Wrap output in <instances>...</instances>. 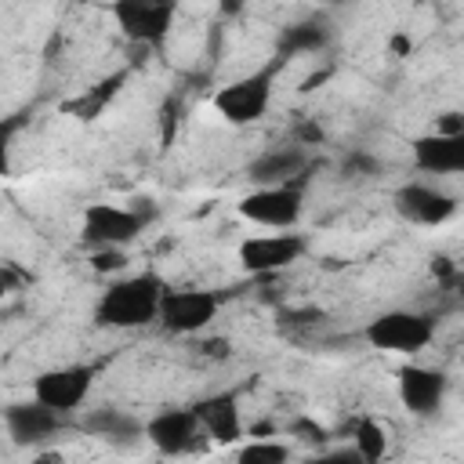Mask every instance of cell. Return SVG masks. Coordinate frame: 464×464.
I'll list each match as a JSON object with an SVG mask.
<instances>
[{
    "mask_svg": "<svg viewBox=\"0 0 464 464\" xmlns=\"http://www.w3.org/2000/svg\"><path fill=\"white\" fill-rule=\"evenodd\" d=\"M29 123V112H11L0 120V178L11 174V149H14V134Z\"/></svg>",
    "mask_w": 464,
    "mask_h": 464,
    "instance_id": "7402d4cb",
    "label": "cell"
},
{
    "mask_svg": "<svg viewBox=\"0 0 464 464\" xmlns=\"http://www.w3.org/2000/svg\"><path fill=\"white\" fill-rule=\"evenodd\" d=\"M283 69V58L276 54V62H268L265 69H254L232 83H225L218 94H214V109L218 116H225L232 127H250L257 123L268 105H272V94H276V72Z\"/></svg>",
    "mask_w": 464,
    "mask_h": 464,
    "instance_id": "7a4b0ae2",
    "label": "cell"
},
{
    "mask_svg": "<svg viewBox=\"0 0 464 464\" xmlns=\"http://www.w3.org/2000/svg\"><path fill=\"white\" fill-rule=\"evenodd\" d=\"M290 435H297L301 442H312V446H323V442L330 439V431H326L323 424L308 420V417H297V420H290Z\"/></svg>",
    "mask_w": 464,
    "mask_h": 464,
    "instance_id": "484cf974",
    "label": "cell"
},
{
    "mask_svg": "<svg viewBox=\"0 0 464 464\" xmlns=\"http://www.w3.org/2000/svg\"><path fill=\"white\" fill-rule=\"evenodd\" d=\"M80 428L109 446H134L145 439V420H138L134 413L120 410V406H94L80 417Z\"/></svg>",
    "mask_w": 464,
    "mask_h": 464,
    "instance_id": "2e32d148",
    "label": "cell"
},
{
    "mask_svg": "<svg viewBox=\"0 0 464 464\" xmlns=\"http://www.w3.org/2000/svg\"><path fill=\"white\" fill-rule=\"evenodd\" d=\"M221 308V294L218 290H163L160 297V315L156 323L167 330V334H178V337H192L199 330L210 326V319L218 315Z\"/></svg>",
    "mask_w": 464,
    "mask_h": 464,
    "instance_id": "5b68a950",
    "label": "cell"
},
{
    "mask_svg": "<svg viewBox=\"0 0 464 464\" xmlns=\"http://www.w3.org/2000/svg\"><path fill=\"white\" fill-rule=\"evenodd\" d=\"M145 232V221L130 207L116 203H91L83 210V243L94 246H127Z\"/></svg>",
    "mask_w": 464,
    "mask_h": 464,
    "instance_id": "7c38bea8",
    "label": "cell"
},
{
    "mask_svg": "<svg viewBox=\"0 0 464 464\" xmlns=\"http://www.w3.org/2000/svg\"><path fill=\"white\" fill-rule=\"evenodd\" d=\"M344 174H352V178H373V174H381V160L370 156V152H348Z\"/></svg>",
    "mask_w": 464,
    "mask_h": 464,
    "instance_id": "d4e9b609",
    "label": "cell"
},
{
    "mask_svg": "<svg viewBox=\"0 0 464 464\" xmlns=\"http://www.w3.org/2000/svg\"><path fill=\"white\" fill-rule=\"evenodd\" d=\"M319 319H323V308H315V304L279 308V326H283V330H304V326H315Z\"/></svg>",
    "mask_w": 464,
    "mask_h": 464,
    "instance_id": "cb8c5ba5",
    "label": "cell"
},
{
    "mask_svg": "<svg viewBox=\"0 0 464 464\" xmlns=\"http://www.w3.org/2000/svg\"><path fill=\"white\" fill-rule=\"evenodd\" d=\"M178 0H116L112 4V18L120 25V33L130 44H145V47H160L170 33Z\"/></svg>",
    "mask_w": 464,
    "mask_h": 464,
    "instance_id": "8992f818",
    "label": "cell"
},
{
    "mask_svg": "<svg viewBox=\"0 0 464 464\" xmlns=\"http://www.w3.org/2000/svg\"><path fill=\"white\" fill-rule=\"evenodd\" d=\"M435 130H439V134H464V112H457V109H446V112H439V120H435Z\"/></svg>",
    "mask_w": 464,
    "mask_h": 464,
    "instance_id": "4316f807",
    "label": "cell"
},
{
    "mask_svg": "<svg viewBox=\"0 0 464 464\" xmlns=\"http://www.w3.org/2000/svg\"><path fill=\"white\" fill-rule=\"evenodd\" d=\"M431 276H439V279H453V276H457V265H453L446 254H439V257L431 261Z\"/></svg>",
    "mask_w": 464,
    "mask_h": 464,
    "instance_id": "f1b7e54d",
    "label": "cell"
},
{
    "mask_svg": "<svg viewBox=\"0 0 464 464\" xmlns=\"http://www.w3.org/2000/svg\"><path fill=\"white\" fill-rule=\"evenodd\" d=\"M91 268L102 272V276L123 272V268H127V250H123V246H94V250H91Z\"/></svg>",
    "mask_w": 464,
    "mask_h": 464,
    "instance_id": "603a6c76",
    "label": "cell"
},
{
    "mask_svg": "<svg viewBox=\"0 0 464 464\" xmlns=\"http://www.w3.org/2000/svg\"><path fill=\"white\" fill-rule=\"evenodd\" d=\"M334 40V29L323 22V18H304V22H294L286 29H279V40H276V54L283 62L297 58V54H319L326 51Z\"/></svg>",
    "mask_w": 464,
    "mask_h": 464,
    "instance_id": "d6986e66",
    "label": "cell"
},
{
    "mask_svg": "<svg viewBox=\"0 0 464 464\" xmlns=\"http://www.w3.org/2000/svg\"><path fill=\"white\" fill-rule=\"evenodd\" d=\"M362 337H366L370 348H381V352H392V355H417L431 344L435 319L428 312L392 308V312H381L377 319H370Z\"/></svg>",
    "mask_w": 464,
    "mask_h": 464,
    "instance_id": "277c9868",
    "label": "cell"
},
{
    "mask_svg": "<svg viewBox=\"0 0 464 464\" xmlns=\"http://www.w3.org/2000/svg\"><path fill=\"white\" fill-rule=\"evenodd\" d=\"M236 460L239 464H283V460H290V446L276 442L272 435L268 439H250L246 446L236 450Z\"/></svg>",
    "mask_w": 464,
    "mask_h": 464,
    "instance_id": "44dd1931",
    "label": "cell"
},
{
    "mask_svg": "<svg viewBox=\"0 0 464 464\" xmlns=\"http://www.w3.org/2000/svg\"><path fill=\"white\" fill-rule=\"evenodd\" d=\"M301 170H308V152H304V145H283V149L261 152V156L246 167V178H250L254 185H283V181L297 178Z\"/></svg>",
    "mask_w": 464,
    "mask_h": 464,
    "instance_id": "ac0fdd59",
    "label": "cell"
},
{
    "mask_svg": "<svg viewBox=\"0 0 464 464\" xmlns=\"http://www.w3.org/2000/svg\"><path fill=\"white\" fill-rule=\"evenodd\" d=\"M399 381V399L413 417H435L446 402L450 392V377L435 366H420V362H406L395 373Z\"/></svg>",
    "mask_w": 464,
    "mask_h": 464,
    "instance_id": "4fadbf2b",
    "label": "cell"
},
{
    "mask_svg": "<svg viewBox=\"0 0 464 464\" xmlns=\"http://www.w3.org/2000/svg\"><path fill=\"white\" fill-rule=\"evenodd\" d=\"M304 185H308V170H301L283 185H254L239 199V214L265 228H297L304 214Z\"/></svg>",
    "mask_w": 464,
    "mask_h": 464,
    "instance_id": "3957f363",
    "label": "cell"
},
{
    "mask_svg": "<svg viewBox=\"0 0 464 464\" xmlns=\"http://www.w3.org/2000/svg\"><path fill=\"white\" fill-rule=\"evenodd\" d=\"M246 0H221V14H239Z\"/></svg>",
    "mask_w": 464,
    "mask_h": 464,
    "instance_id": "d6a6232c",
    "label": "cell"
},
{
    "mask_svg": "<svg viewBox=\"0 0 464 464\" xmlns=\"http://www.w3.org/2000/svg\"><path fill=\"white\" fill-rule=\"evenodd\" d=\"M413 167L424 174H457L464 170V134H439L428 130L413 138Z\"/></svg>",
    "mask_w": 464,
    "mask_h": 464,
    "instance_id": "9a60e30c",
    "label": "cell"
},
{
    "mask_svg": "<svg viewBox=\"0 0 464 464\" xmlns=\"http://www.w3.org/2000/svg\"><path fill=\"white\" fill-rule=\"evenodd\" d=\"M348 431H352V446H355V453H359L362 464H377L388 453V435H384V424L381 420L355 417Z\"/></svg>",
    "mask_w": 464,
    "mask_h": 464,
    "instance_id": "ffe728a7",
    "label": "cell"
},
{
    "mask_svg": "<svg viewBox=\"0 0 464 464\" xmlns=\"http://www.w3.org/2000/svg\"><path fill=\"white\" fill-rule=\"evenodd\" d=\"M72 417L51 410L40 399H22V402H7L4 410V424L14 446H44L51 439H58L69 428Z\"/></svg>",
    "mask_w": 464,
    "mask_h": 464,
    "instance_id": "30bf717a",
    "label": "cell"
},
{
    "mask_svg": "<svg viewBox=\"0 0 464 464\" xmlns=\"http://www.w3.org/2000/svg\"><path fill=\"white\" fill-rule=\"evenodd\" d=\"M301 138H304V141H323V130H319L315 123H308V127H301Z\"/></svg>",
    "mask_w": 464,
    "mask_h": 464,
    "instance_id": "1f68e13d",
    "label": "cell"
},
{
    "mask_svg": "<svg viewBox=\"0 0 464 464\" xmlns=\"http://www.w3.org/2000/svg\"><path fill=\"white\" fill-rule=\"evenodd\" d=\"M127 76H130V69H116V72L102 76L98 83H91V87H87V91H80L76 98L62 102V112H65V116H72V120H80V123H94V120H98L112 102H116V94L123 91Z\"/></svg>",
    "mask_w": 464,
    "mask_h": 464,
    "instance_id": "e0dca14e",
    "label": "cell"
},
{
    "mask_svg": "<svg viewBox=\"0 0 464 464\" xmlns=\"http://www.w3.org/2000/svg\"><path fill=\"white\" fill-rule=\"evenodd\" d=\"M308 250V239L301 232H268V236H246L239 243V265L250 276H276L283 268H290L301 254Z\"/></svg>",
    "mask_w": 464,
    "mask_h": 464,
    "instance_id": "9c48e42d",
    "label": "cell"
},
{
    "mask_svg": "<svg viewBox=\"0 0 464 464\" xmlns=\"http://www.w3.org/2000/svg\"><path fill=\"white\" fill-rule=\"evenodd\" d=\"M145 442L156 446L163 457L196 453L203 446V424L192 406H167L145 420Z\"/></svg>",
    "mask_w": 464,
    "mask_h": 464,
    "instance_id": "ba28073f",
    "label": "cell"
},
{
    "mask_svg": "<svg viewBox=\"0 0 464 464\" xmlns=\"http://www.w3.org/2000/svg\"><path fill=\"white\" fill-rule=\"evenodd\" d=\"M199 352H207V355H225V341H199Z\"/></svg>",
    "mask_w": 464,
    "mask_h": 464,
    "instance_id": "f546056e",
    "label": "cell"
},
{
    "mask_svg": "<svg viewBox=\"0 0 464 464\" xmlns=\"http://www.w3.org/2000/svg\"><path fill=\"white\" fill-rule=\"evenodd\" d=\"M272 431H276V428H272V420H257V424L250 428V435H254V439H268Z\"/></svg>",
    "mask_w": 464,
    "mask_h": 464,
    "instance_id": "4dcf8cb0",
    "label": "cell"
},
{
    "mask_svg": "<svg viewBox=\"0 0 464 464\" xmlns=\"http://www.w3.org/2000/svg\"><path fill=\"white\" fill-rule=\"evenodd\" d=\"M388 51H392V58H406V54L413 51L410 33H406V29H395V33H392V40H388Z\"/></svg>",
    "mask_w": 464,
    "mask_h": 464,
    "instance_id": "83f0119b",
    "label": "cell"
},
{
    "mask_svg": "<svg viewBox=\"0 0 464 464\" xmlns=\"http://www.w3.org/2000/svg\"><path fill=\"white\" fill-rule=\"evenodd\" d=\"M417 4H428V0H417Z\"/></svg>",
    "mask_w": 464,
    "mask_h": 464,
    "instance_id": "836d02e7",
    "label": "cell"
},
{
    "mask_svg": "<svg viewBox=\"0 0 464 464\" xmlns=\"http://www.w3.org/2000/svg\"><path fill=\"white\" fill-rule=\"evenodd\" d=\"M395 203V214L410 225H424V228H435V225H446L453 214H457V196L435 188V185H424V181H406L395 188L392 196Z\"/></svg>",
    "mask_w": 464,
    "mask_h": 464,
    "instance_id": "8fae6325",
    "label": "cell"
},
{
    "mask_svg": "<svg viewBox=\"0 0 464 464\" xmlns=\"http://www.w3.org/2000/svg\"><path fill=\"white\" fill-rule=\"evenodd\" d=\"M94 388V366H83V362H72V366H54V370H44L36 381H33V399L47 402L51 410L65 413V417H76L87 402Z\"/></svg>",
    "mask_w": 464,
    "mask_h": 464,
    "instance_id": "52a82bcc",
    "label": "cell"
},
{
    "mask_svg": "<svg viewBox=\"0 0 464 464\" xmlns=\"http://www.w3.org/2000/svg\"><path fill=\"white\" fill-rule=\"evenodd\" d=\"M167 283L156 272H138V276H123L112 279L98 304H94V323L105 330H138L156 323L160 315V297H163Z\"/></svg>",
    "mask_w": 464,
    "mask_h": 464,
    "instance_id": "6da1fadb",
    "label": "cell"
},
{
    "mask_svg": "<svg viewBox=\"0 0 464 464\" xmlns=\"http://www.w3.org/2000/svg\"><path fill=\"white\" fill-rule=\"evenodd\" d=\"M199 424H203V435H210L214 442H239L246 435V424L239 417V399L232 392H218V395H207L199 402H192Z\"/></svg>",
    "mask_w": 464,
    "mask_h": 464,
    "instance_id": "5bb4252c",
    "label": "cell"
}]
</instances>
